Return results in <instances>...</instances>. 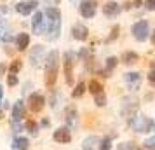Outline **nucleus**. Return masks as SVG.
Wrapping results in <instances>:
<instances>
[{
	"instance_id": "nucleus-19",
	"label": "nucleus",
	"mask_w": 155,
	"mask_h": 150,
	"mask_svg": "<svg viewBox=\"0 0 155 150\" xmlns=\"http://www.w3.org/2000/svg\"><path fill=\"white\" fill-rule=\"evenodd\" d=\"M98 147H99L98 136H89V138H85L84 143H82V148L84 150H98Z\"/></svg>"
},
{
	"instance_id": "nucleus-36",
	"label": "nucleus",
	"mask_w": 155,
	"mask_h": 150,
	"mask_svg": "<svg viewBox=\"0 0 155 150\" xmlns=\"http://www.w3.org/2000/svg\"><path fill=\"white\" fill-rule=\"evenodd\" d=\"M2 98H4V89H2V86H0V101H2Z\"/></svg>"
},
{
	"instance_id": "nucleus-6",
	"label": "nucleus",
	"mask_w": 155,
	"mask_h": 150,
	"mask_svg": "<svg viewBox=\"0 0 155 150\" xmlns=\"http://www.w3.org/2000/svg\"><path fill=\"white\" fill-rule=\"evenodd\" d=\"M44 105H45V98H44L40 93H31L28 98V108L33 112V114H38L42 112Z\"/></svg>"
},
{
	"instance_id": "nucleus-17",
	"label": "nucleus",
	"mask_w": 155,
	"mask_h": 150,
	"mask_svg": "<svg viewBox=\"0 0 155 150\" xmlns=\"http://www.w3.org/2000/svg\"><path fill=\"white\" fill-rule=\"evenodd\" d=\"M44 16L47 18V21H61V11L58 7H47L44 11Z\"/></svg>"
},
{
	"instance_id": "nucleus-7",
	"label": "nucleus",
	"mask_w": 155,
	"mask_h": 150,
	"mask_svg": "<svg viewBox=\"0 0 155 150\" xmlns=\"http://www.w3.org/2000/svg\"><path fill=\"white\" fill-rule=\"evenodd\" d=\"M64 77H66V84H73V52H64Z\"/></svg>"
},
{
	"instance_id": "nucleus-4",
	"label": "nucleus",
	"mask_w": 155,
	"mask_h": 150,
	"mask_svg": "<svg viewBox=\"0 0 155 150\" xmlns=\"http://www.w3.org/2000/svg\"><path fill=\"white\" fill-rule=\"evenodd\" d=\"M45 56L47 54H45L42 45L31 47V51H30V63H31V66H35V68L42 66V61H45Z\"/></svg>"
},
{
	"instance_id": "nucleus-31",
	"label": "nucleus",
	"mask_w": 155,
	"mask_h": 150,
	"mask_svg": "<svg viewBox=\"0 0 155 150\" xmlns=\"http://www.w3.org/2000/svg\"><path fill=\"white\" fill-rule=\"evenodd\" d=\"M145 7L148 11H155V0H145Z\"/></svg>"
},
{
	"instance_id": "nucleus-8",
	"label": "nucleus",
	"mask_w": 155,
	"mask_h": 150,
	"mask_svg": "<svg viewBox=\"0 0 155 150\" xmlns=\"http://www.w3.org/2000/svg\"><path fill=\"white\" fill-rule=\"evenodd\" d=\"M78 11H80V14L84 16V18L91 19L96 14V2L94 0H82L80 5H78Z\"/></svg>"
},
{
	"instance_id": "nucleus-20",
	"label": "nucleus",
	"mask_w": 155,
	"mask_h": 150,
	"mask_svg": "<svg viewBox=\"0 0 155 150\" xmlns=\"http://www.w3.org/2000/svg\"><path fill=\"white\" fill-rule=\"evenodd\" d=\"M115 66H117V58H113V56L108 58V59H106V68L101 72V75H103V77H110V72H112Z\"/></svg>"
},
{
	"instance_id": "nucleus-27",
	"label": "nucleus",
	"mask_w": 155,
	"mask_h": 150,
	"mask_svg": "<svg viewBox=\"0 0 155 150\" xmlns=\"http://www.w3.org/2000/svg\"><path fill=\"white\" fill-rule=\"evenodd\" d=\"M110 148H112V140H110V138H103V140H99L98 150H110Z\"/></svg>"
},
{
	"instance_id": "nucleus-15",
	"label": "nucleus",
	"mask_w": 155,
	"mask_h": 150,
	"mask_svg": "<svg viewBox=\"0 0 155 150\" xmlns=\"http://www.w3.org/2000/svg\"><path fill=\"white\" fill-rule=\"evenodd\" d=\"M120 12V5L117 2H108L103 5V14L108 16V18H113V16H117Z\"/></svg>"
},
{
	"instance_id": "nucleus-32",
	"label": "nucleus",
	"mask_w": 155,
	"mask_h": 150,
	"mask_svg": "<svg viewBox=\"0 0 155 150\" xmlns=\"http://www.w3.org/2000/svg\"><path fill=\"white\" fill-rule=\"evenodd\" d=\"M117 35H119V26H113V30H112V35L108 37V42H110V40H113V38H115Z\"/></svg>"
},
{
	"instance_id": "nucleus-2",
	"label": "nucleus",
	"mask_w": 155,
	"mask_h": 150,
	"mask_svg": "<svg viewBox=\"0 0 155 150\" xmlns=\"http://www.w3.org/2000/svg\"><path fill=\"white\" fill-rule=\"evenodd\" d=\"M31 30H33V33L35 35H42L47 32V19H45V16H44L42 11H38L33 14V19H31Z\"/></svg>"
},
{
	"instance_id": "nucleus-14",
	"label": "nucleus",
	"mask_w": 155,
	"mask_h": 150,
	"mask_svg": "<svg viewBox=\"0 0 155 150\" xmlns=\"http://www.w3.org/2000/svg\"><path fill=\"white\" fill-rule=\"evenodd\" d=\"M71 33H73V38H77V40H85V38L89 37V30H87V26H84L82 23H77V25H73Z\"/></svg>"
},
{
	"instance_id": "nucleus-11",
	"label": "nucleus",
	"mask_w": 155,
	"mask_h": 150,
	"mask_svg": "<svg viewBox=\"0 0 155 150\" xmlns=\"http://www.w3.org/2000/svg\"><path fill=\"white\" fill-rule=\"evenodd\" d=\"M25 114H26V107H25V103H23L21 100L14 101V105H12V121L14 122L23 121Z\"/></svg>"
},
{
	"instance_id": "nucleus-9",
	"label": "nucleus",
	"mask_w": 155,
	"mask_h": 150,
	"mask_svg": "<svg viewBox=\"0 0 155 150\" xmlns=\"http://www.w3.org/2000/svg\"><path fill=\"white\" fill-rule=\"evenodd\" d=\"M37 5H38L37 0H26V2H19V4H16V11H18L21 16H28L37 9Z\"/></svg>"
},
{
	"instance_id": "nucleus-5",
	"label": "nucleus",
	"mask_w": 155,
	"mask_h": 150,
	"mask_svg": "<svg viewBox=\"0 0 155 150\" xmlns=\"http://www.w3.org/2000/svg\"><path fill=\"white\" fill-rule=\"evenodd\" d=\"M133 35L136 40H140V42H143V40H147L148 35H150V28H148V23L147 21H138L133 25Z\"/></svg>"
},
{
	"instance_id": "nucleus-26",
	"label": "nucleus",
	"mask_w": 155,
	"mask_h": 150,
	"mask_svg": "<svg viewBox=\"0 0 155 150\" xmlns=\"http://www.w3.org/2000/svg\"><path fill=\"white\" fill-rule=\"evenodd\" d=\"M94 103H96L98 107H105V105H106V96H105V93L94 94Z\"/></svg>"
},
{
	"instance_id": "nucleus-21",
	"label": "nucleus",
	"mask_w": 155,
	"mask_h": 150,
	"mask_svg": "<svg viewBox=\"0 0 155 150\" xmlns=\"http://www.w3.org/2000/svg\"><path fill=\"white\" fill-rule=\"evenodd\" d=\"M66 122H68V126H70L68 129L77 126V110H75V108H70V110L66 112Z\"/></svg>"
},
{
	"instance_id": "nucleus-22",
	"label": "nucleus",
	"mask_w": 155,
	"mask_h": 150,
	"mask_svg": "<svg viewBox=\"0 0 155 150\" xmlns=\"http://www.w3.org/2000/svg\"><path fill=\"white\" fill-rule=\"evenodd\" d=\"M122 61L126 65H133V63H136L138 61V54L136 52H133V51H127V52H124L122 54Z\"/></svg>"
},
{
	"instance_id": "nucleus-1",
	"label": "nucleus",
	"mask_w": 155,
	"mask_h": 150,
	"mask_svg": "<svg viewBox=\"0 0 155 150\" xmlns=\"http://www.w3.org/2000/svg\"><path fill=\"white\" fill-rule=\"evenodd\" d=\"M58 72H59V52L51 51L47 52L44 61V82L47 87H54L58 80Z\"/></svg>"
},
{
	"instance_id": "nucleus-3",
	"label": "nucleus",
	"mask_w": 155,
	"mask_h": 150,
	"mask_svg": "<svg viewBox=\"0 0 155 150\" xmlns=\"http://www.w3.org/2000/svg\"><path fill=\"white\" fill-rule=\"evenodd\" d=\"M131 126L134 128L136 133H148V131H152V128H153V122L150 121L148 117L138 115V117H134L133 121H131Z\"/></svg>"
},
{
	"instance_id": "nucleus-33",
	"label": "nucleus",
	"mask_w": 155,
	"mask_h": 150,
	"mask_svg": "<svg viewBox=\"0 0 155 150\" xmlns=\"http://www.w3.org/2000/svg\"><path fill=\"white\" fill-rule=\"evenodd\" d=\"M140 150H155V147H152V145H148V143H145L143 147H141Z\"/></svg>"
},
{
	"instance_id": "nucleus-37",
	"label": "nucleus",
	"mask_w": 155,
	"mask_h": 150,
	"mask_svg": "<svg viewBox=\"0 0 155 150\" xmlns=\"http://www.w3.org/2000/svg\"><path fill=\"white\" fill-rule=\"evenodd\" d=\"M152 44H153V45H155V32H153V33H152Z\"/></svg>"
},
{
	"instance_id": "nucleus-35",
	"label": "nucleus",
	"mask_w": 155,
	"mask_h": 150,
	"mask_svg": "<svg viewBox=\"0 0 155 150\" xmlns=\"http://www.w3.org/2000/svg\"><path fill=\"white\" fill-rule=\"evenodd\" d=\"M147 143H148V145H152V147H155V138H150Z\"/></svg>"
},
{
	"instance_id": "nucleus-25",
	"label": "nucleus",
	"mask_w": 155,
	"mask_h": 150,
	"mask_svg": "<svg viewBox=\"0 0 155 150\" xmlns=\"http://www.w3.org/2000/svg\"><path fill=\"white\" fill-rule=\"evenodd\" d=\"M21 68H23V61L21 59H14L12 63L9 65V72H11V73H16V75H18V72L21 70Z\"/></svg>"
},
{
	"instance_id": "nucleus-12",
	"label": "nucleus",
	"mask_w": 155,
	"mask_h": 150,
	"mask_svg": "<svg viewBox=\"0 0 155 150\" xmlns=\"http://www.w3.org/2000/svg\"><path fill=\"white\" fill-rule=\"evenodd\" d=\"M124 79H126V82L129 84V89L131 91H138L141 86V75L140 73H136V72H131V73H126L124 75Z\"/></svg>"
},
{
	"instance_id": "nucleus-24",
	"label": "nucleus",
	"mask_w": 155,
	"mask_h": 150,
	"mask_svg": "<svg viewBox=\"0 0 155 150\" xmlns=\"http://www.w3.org/2000/svg\"><path fill=\"white\" fill-rule=\"evenodd\" d=\"M85 89H87V86H85L84 82H78V84H77V87L73 89V93H71V96H73V98H80V96H84Z\"/></svg>"
},
{
	"instance_id": "nucleus-29",
	"label": "nucleus",
	"mask_w": 155,
	"mask_h": 150,
	"mask_svg": "<svg viewBox=\"0 0 155 150\" xmlns=\"http://www.w3.org/2000/svg\"><path fill=\"white\" fill-rule=\"evenodd\" d=\"M16 84H18V75H16V73H9L7 75V86L14 87Z\"/></svg>"
},
{
	"instance_id": "nucleus-16",
	"label": "nucleus",
	"mask_w": 155,
	"mask_h": 150,
	"mask_svg": "<svg viewBox=\"0 0 155 150\" xmlns=\"http://www.w3.org/2000/svg\"><path fill=\"white\" fill-rule=\"evenodd\" d=\"M30 147V142L28 138H25V136H16L14 140H12V150H28Z\"/></svg>"
},
{
	"instance_id": "nucleus-10",
	"label": "nucleus",
	"mask_w": 155,
	"mask_h": 150,
	"mask_svg": "<svg viewBox=\"0 0 155 150\" xmlns=\"http://www.w3.org/2000/svg\"><path fill=\"white\" fill-rule=\"evenodd\" d=\"M136 110H138V101L136 100H126L124 101V107H122V115L129 119V121H133L134 119V114H136Z\"/></svg>"
},
{
	"instance_id": "nucleus-18",
	"label": "nucleus",
	"mask_w": 155,
	"mask_h": 150,
	"mask_svg": "<svg viewBox=\"0 0 155 150\" xmlns=\"http://www.w3.org/2000/svg\"><path fill=\"white\" fill-rule=\"evenodd\" d=\"M16 45H18L19 51L28 49V45H30V35L28 33H19V35L16 37Z\"/></svg>"
},
{
	"instance_id": "nucleus-28",
	"label": "nucleus",
	"mask_w": 155,
	"mask_h": 150,
	"mask_svg": "<svg viewBox=\"0 0 155 150\" xmlns=\"http://www.w3.org/2000/svg\"><path fill=\"white\" fill-rule=\"evenodd\" d=\"M26 129H28L31 135H37V131H38V126H37L35 121H28L26 122Z\"/></svg>"
},
{
	"instance_id": "nucleus-23",
	"label": "nucleus",
	"mask_w": 155,
	"mask_h": 150,
	"mask_svg": "<svg viewBox=\"0 0 155 150\" xmlns=\"http://www.w3.org/2000/svg\"><path fill=\"white\" fill-rule=\"evenodd\" d=\"M87 89H89V91H91L92 94L103 93V86L99 84L98 80H91V82H89V86H87Z\"/></svg>"
},
{
	"instance_id": "nucleus-13",
	"label": "nucleus",
	"mask_w": 155,
	"mask_h": 150,
	"mask_svg": "<svg viewBox=\"0 0 155 150\" xmlns=\"http://www.w3.org/2000/svg\"><path fill=\"white\" fill-rule=\"evenodd\" d=\"M52 138H54L58 143H70L71 142V133H70L68 128H59V129L54 131Z\"/></svg>"
},
{
	"instance_id": "nucleus-30",
	"label": "nucleus",
	"mask_w": 155,
	"mask_h": 150,
	"mask_svg": "<svg viewBox=\"0 0 155 150\" xmlns=\"http://www.w3.org/2000/svg\"><path fill=\"white\" fill-rule=\"evenodd\" d=\"M148 82H150V86L155 87V63H152V72L148 73Z\"/></svg>"
},
{
	"instance_id": "nucleus-34",
	"label": "nucleus",
	"mask_w": 155,
	"mask_h": 150,
	"mask_svg": "<svg viewBox=\"0 0 155 150\" xmlns=\"http://www.w3.org/2000/svg\"><path fill=\"white\" fill-rule=\"evenodd\" d=\"M5 70H7V66H5L4 63H0V75H4V73H5Z\"/></svg>"
}]
</instances>
